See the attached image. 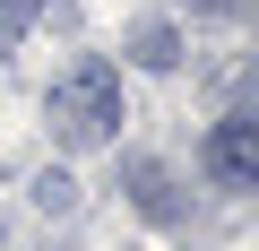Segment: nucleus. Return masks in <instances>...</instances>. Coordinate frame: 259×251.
<instances>
[{"mask_svg":"<svg viewBox=\"0 0 259 251\" xmlns=\"http://www.w3.org/2000/svg\"><path fill=\"white\" fill-rule=\"evenodd\" d=\"M190 9H216V18H225V9H242V0H190Z\"/></svg>","mask_w":259,"mask_h":251,"instance_id":"obj_5","label":"nucleus"},{"mask_svg":"<svg viewBox=\"0 0 259 251\" xmlns=\"http://www.w3.org/2000/svg\"><path fill=\"white\" fill-rule=\"evenodd\" d=\"M207 173L225 182V191H250L259 182V121H216V139H207Z\"/></svg>","mask_w":259,"mask_h":251,"instance_id":"obj_2","label":"nucleus"},{"mask_svg":"<svg viewBox=\"0 0 259 251\" xmlns=\"http://www.w3.org/2000/svg\"><path fill=\"white\" fill-rule=\"evenodd\" d=\"M130 52H139L147 69H173L182 52H173V26H139V35H130Z\"/></svg>","mask_w":259,"mask_h":251,"instance_id":"obj_3","label":"nucleus"},{"mask_svg":"<svg viewBox=\"0 0 259 251\" xmlns=\"http://www.w3.org/2000/svg\"><path fill=\"white\" fill-rule=\"evenodd\" d=\"M44 9H52V0H0V52H9V44H18V35H26Z\"/></svg>","mask_w":259,"mask_h":251,"instance_id":"obj_4","label":"nucleus"},{"mask_svg":"<svg viewBox=\"0 0 259 251\" xmlns=\"http://www.w3.org/2000/svg\"><path fill=\"white\" fill-rule=\"evenodd\" d=\"M44 121H52V139H61L69 156L104 148V139L121 130V78H112V61H78L69 78H52Z\"/></svg>","mask_w":259,"mask_h":251,"instance_id":"obj_1","label":"nucleus"}]
</instances>
